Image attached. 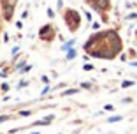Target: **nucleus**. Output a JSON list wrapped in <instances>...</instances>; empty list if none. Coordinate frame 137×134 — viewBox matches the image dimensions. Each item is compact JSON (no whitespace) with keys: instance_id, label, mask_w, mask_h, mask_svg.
Masks as SVG:
<instances>
[{"instance_id":"cd10ccee","label":"nucleus","mask_w":137,"mask_h":134,"mask_svg":"<svg viewBox=\"0 0 137 134\" xmlns=\"http://www.w3.org/2000/svg\"><path fill=\"white\" fill-rule=\"evenodd\" d=\"M0 86H2V85H0Z\"/></svg>"},{"instance_id":"f3484780","label":"nucleus","mask_w":137,"mask_h":134,"mask_svg":"<svg viewBox=\"0 0 137 134\" xmlns=\"http://www.w3.org/2000/svg\"><path fill=\"white\" fill-rule=\"evenodd\" d=\"M83 69H85V71H93V65H91V64H85Z\"/></svg>"},{"instance_id":"9d476101","label":"nucleus","mask_w":137,"mask_h":134,"mask_svg":"<svg viewBox=\"0 0 137 134\" xmlns=\"http://www.w3.org/2000/svg\"><path fill=\"white\" fill-rule=\"evenodd\" d=\"M74 42H76V41H68L67 44H63V46H62V49H65V51H68V49H72V46H74Z\"/></svg>"},{"instance_id":"2eb2a0df","label":"nucleus","mask_w":137,"mask_h":134,"mask_svg":"<svg viewBox=\"0 0 137 134\" xmlns=\"http://www.w3.org/2000/svg\"><path fill=\"white\" fill-rule=\"evenodd\" d=\"M132 85H134V81L127 79V81H123V85H121V86H123V88H128V86H132Z\"/></svg>"},{"instance_id":"f257e3e1","label":"nucleus","mask_w":137,"mask_h":134,"mask_svg":"<svg viewBox=\"0 0 137 134\" xmlns=\"http://www.w3.org/2000/svg\"><path fill=\"white\" fill-rule=\"evenodd\" d=\"M85 53L91 58H102V60H114L123 51V41L114 28L98 30L91 34L86 42L83 44Z\"/></svg>"},{"instance_id":"6ab92c4d","label":"nucleus","mask_w":137,"mask_h":134,"mask_svg":"<svg viewBox=\"0 0 137 134\" xmlns=\"http://www.w3.org/2000/svg\"><path fill=\"white\" fill-rule=\"evenodd\" d=\"M104 109H105V111H112V109H114V106H111V104H105Z\"/></svg>"},{"instance_id":"6e6552de","label":"nucleus","mask_w":137,"mask_h":134,"mask_svg":"<svg viewBox=\"0 0 137 134\" xmlns=\"http://www.w3.org/2000/svg\"><path fill=\"white\" fill-rule=\"evenodd\" d=\"M79 92V88H68V90H65L62 94V97H65V95H74V94H77Z\"/></svg>"},{"instance_id":"aec40b11","label":"nucleus","mask_w":137,"mask_h":134,"mask_svg":"<svg viewBox=\"0 0 137 134\" xmlns=\"http://www.w3.org/2000/svg\"><path fill=\"white\" fill-rule=\"evenodd\" d=\"M91 27H93V30H97V32L100 30V23H93V25H91Z\"/></svg>"},{"instance_id":"f8f14e48","label":"nucleus","mask_w":137,"mask_h":134,"mask_svg":"<svg viewBox=\"0 0 137 134\" xmlns=\"http://www.w3.org/2000/svg\"><path fill=\"white\" fill-rule=\"evenodd\" d=\"M32 113H34V111H30V109H23V111H19V113H18V116H30Z\"/></svg>"},{"instance_id":"f03ea898","label":"nucleus","mask_w":137,"mask_h":134,"mask_svg":"<svg viewBox=\"0 0 137 134\" xmlns=\"http://www.w3.org/2000/svg\"><path fill=\"white\" fill-rule=\"evenodd\" d=\"M62 19L67 27V32L68 34H77V30L81 28V14L79 11L72 9V7H65L62 11Z\"/></svg>"},{"instance_id":"9b49d317","label":"nucleus","mask_w":137,"mask_h":134,"mask_svg":"<svg viewBox=\"0 0 137 134\" xmlns=\"http://www.w3.org/2000/svg\"><path fill=\"white\" fill-rule=\"evenodd\" d=\"M12 115H0V124H2V122H7V120H12Z\"/></svg>"},{"instance_id":"7ed1b4c3","label":"nucleus","mask_w":137,"mask_h":134,"mask_svg":"<svg viewBox=\"0 0 137 134\" xmlns=\"http://www.w3.org/2000/svg\"><path fill=\"white\" fill-rule=\"evenodd\" d=\"M85 2L91 7V9H95L98 14H100V18H102L104 23H109L107 11L111 9V0H85Z\"/></svg>"},{"instance_id":"20e7f679","label":"nucleus","mask_w":137,"mask_h":134,"mask_svg":"<svg viewBox=\"0 0 137 134\" xmlns=\"http://www.w3.org/2000/svg\"><path fill=\"white\" fill-rule=\"evenodd\" d=\"M37 35H39V41L51 44L53 41H56L58 30H56V27L53 25V23H46V25H42V27L39 28V34H37Z\"/></svg>"},{"instance_id":"423d86ee","label":"nucleus","mask_w":137,"mask_h":134,"mask_svg":"<svg viewBox=\"0 0 137 134\" xmlns=\"http://www.w3.org/2000/svg\"><path fill=\"white\" fill-rule=\"evenodd\" d=\"M53 118H55L53 115H49V116H44L42 120H39V122H34V124H32V127H41V125H49V124L53 122Z\"/></svg>"},{"instance_id":"0eeeda50","label":"nucleus","mask_w":137,"mask_h":134,"mask_svg":"<svg viewBox=\"0 0 137 134\" xmlns=\"http://www.w3.org/2000/svg\"><path fill=\"white\" fill-rule=\"evenodd\" d=\"M76 57H77V53H76V49H68V51H67V57H65V58H67V60H74Z\"/></svg>"},{"instance_id":"1a4fd4ad","label":"nucleus","mask_w":137,"mask_h":134,"mask_svg":"<svg viewBox=\"0 0 137 134\" xmlns=\"http://www.w3.org/2000/svg\"><path fill=\"white\" fill-rule=\"evenodd\" d=\"M30 71H32V65H25L23 69L18 71V74H26V72H30Z\"/></svg>"},{"instance_id":"4be33fe9","label":"nucleus","mask_w":137,"mask_h":134,"mask_svg":"<svg viewBox=\"0 0 137 134\" xmlns=\"http://www.w3.org/2000/svg\"><path fill=\"white\" fill-rule=\"evenodd\" d=\"M4 42H9V34L4 32Z\"/></svg>"},{"instance_id":"bb28decb","label":"nucleus","mask_w":137,"mask_h":134,"mask_svg":"<svg viewBox=\"0 0 137 134\" xmlns=\"http://www.w3.org/2000/svg\"><path fill=\"white\" fill-rule=\"evenodd\" d=\"M135 39H137V32H135Z\"/></svg>"},{"instance_id":"39448f33","label":"nucleus","mask_w":137,"mask_h":134,"mask_svg":"<svg viewBox=\"0 0 137 134\" xmlns=\"http://www.w3.org/2000/svg\"><path fill=\"white\" fill-rule=\"evenodd\" d=\"M18 0H0V16L4 18V21H11L14 18V11H16Z\"/></svg>"},{"instance_id":"412c9836","label":"nucleus","mask_w":137,"mask_h":134,"mask_svg":"<svg viewBox=\"0 0 137 134\" xmlns=\"http://www.w3.org/2000/svg\"><path fill=\"white\" fill-rule=\"evenodd\" d=\"M85 18H86V19H88V21H91V14H90V12H88V11H85Z\"/></svg>"},{"instance_id":"a878e982","label":"nucleus","mask_w":137,"mask_h":134,"mask_svg":"<svg viewBox=\"0 0 137 134\" xmlns=\"http://www.w3.org/2000/svg\"><path fill=\"white\" fill-rule=\"evenodd\" d=\"M132 65H135V67H137V62H132Z\"/></svg>"},{"instance_id":"5701e85b","label":"nucleus","mask_w":137,"mask_h":134,"mask_svg":"<svg viewBox=\"0 0 137 134\" xmlns=\"http://www.w3.org/2000/svg\"><path fill=\"white\" fill-rule=\"evenodd\" d=\"M49 92V86H46V88H42V92H41V95H46V94H48Z\"/></svg>"},{"instance_id":"ddd939ff","label":"nucleus","mask_w":137,"mask_h":134,"mask_svg":"<svg viewBox=\"0 0 137 134\" xmlns=\"http://www.w3.org/2000/svg\"><path fill=\"white\" fill-rule=\"evenodd\" d=\"M0 92L7 94V92H9V85H7V83H2V86H0Z\"/></svg>"},{"instance_id":"393cba45","label":"nucleus","mask_w":137,"mask_h":134,"mask_svg":"<svg viewBox=\"0 0 137 134\" xmlns=\"http://www.w3.org/2000/svg\"><path fill=\"white\" fill-rule=\"evenodd\" d=\"M30 134H41V132H39V131H35V132H30Z\"/></svg>"},{"instance_id":"4468645a","label":"nucleus","mask_w":137,"mask_h":134,"mask_svg":"<svg viewBox=\"0 0 137 134\" xmlns=\"http://www.w3.org/2000/svg\"><path fill=\"white\" fill-rule=\"evenodd\" d=\"M28 83H30V81H26V79H23L21 83L18 85V90H21V88H25V86H28Z\"/></svg>"},{"instance_id":"b1692460","label":"nucleus","mask_w":137,"mask_h":134,"mask_svg":"<svg viewBox=\"0 0 137 134\" xmlns=\"http://www.w3.org/2000/svg\"><path fill=\"white\" fill-rule=\"evenodd\" d=\"M48 16L53 18V16H55V11H53V9H48Z\"/></svg>"},{"instance_id":"a211bd4d","label":"nucleus","mask_w":137,"mask_h":134,"mask_svg":"<svg viewBox=\"0 0 137 134\" xmlns=\"http://www.w3.org/2000/svg\"><path fill=\"white\" fill-rule=\"evenodd\" d=\"M2 32H4V18L0 16V35H2Z\"/></svg>"},{"instance_id":"dca6fc26","label":"nucleus","mask_w":137,"mask_h":134,"mask_svg":"<svg viewBox=\"0 0 137 134\" xmlns=\"http://www.w3.org/2000/svg\"><path fill=\"white\" fill-rule=\"evenodd\" d=\"M120 120H121V116H120V115H116V116H111V118H109V124H112V122H120Z\"/></svg>"}]
</instances>
